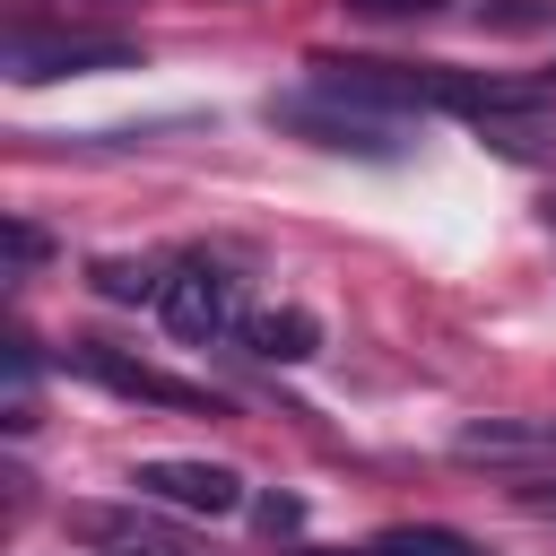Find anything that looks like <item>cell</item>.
Listing matches in <instances>:
<instances>
[{
  "instance_id": "6da1fadb",
  "label": "cell",
  "mask_w": 556,
  "mask_h": 556,
  "mask_svg": "<svg viewBox=\"0 0 556 556\" xmlns=\"http://www.w3.org/2000/svg\"><path fill=\"white\" fill-rule=\"evenodd\" d=\"M269 122L295 130V139H313V148H330V156H374V165L408 156V122H400V113L348 104V96H330V87H313V78H304L295 96H269Z\"/></svg>"
},
{
  "instance_id": "7a4b0ae2",
  "label": "cell",
  "mask_w": 556,
  "mask_h": 556,
  "mask_svg": "<svg viewBox=\"0 0 556 556\" xmlns=\"http://www.w3.org/2000/svg\"><path fill=\"white\" fill-rule=\"evenodd\" d=\"M156 313H165V330H174L182 348H217V339H235V330H243V287H235V269H226V261L191 252V261H174V269H165Z\"/></svg>"
},
{
  "instance_id": "3957f363",
  "label": "cell",
  "mask_w": 556,
  "mask_h": 556,
  "mask_svg": "<svg viewBox=\"0 0 556 556\" xmlns=\"http://www.w3.org/2000/svg\"><path fill=\"white\" fill-rule=\"evenodd\" d=\"M139 43L130 35H87V26H35L17 17L9 26V78L17 87H43V78H87V70H130Z\"/></svg>"
},
{
  "instance_id": "277c9868",
  "label": "cell",
  "mask_w": 556,
  "mask_h": 556,
  "mask_svg": "<svg viewBox=\"0 0 556 556\" xmlns=\"http://www.w3.org/2000/svg\"><path fill=\"white\" fill-rule=\"evenodd\" d=\"M70 374H87V382H104V391H122V400H148V408L226 417V408H217V391H200V382H174V374H156V365H139V356H122L113 339H70Z\"/></svg>"
},
{
  "instance_id": "5b68a950",
  "label": "cell",
  "mask_w": 556,
  "mask_h": 556,
  "mask_svg": "<svg viewBox=\"0 0 556 556\" xmlns=\"http://www.w3.org/2000/svg\"><path fill=\"white\" fill-rule=\"evenodd\" d=\"M130 486L156 495V504H174V513H208V521L243 504V478H235L226 460H139Z\"/></svg>"
},
{
  "instance_id": "8992f818",
  "label": "cell",
  "mask_w": 556,
  "mask_h": 556,
  "mask_svg": "<svg viewBox=\"0 0 556 556\" xmlns=\"http://www.w3.org/2000/svg\"><path fill=\"white\" fill-rule=\"evenodd\" d=\"M469 130H478V148H495L513 165H556V104H539V87H521L513 104H495Z\"/></svg>"
},
{
  "instance_id": "52a82bcc",
  "label": "cell",
  "mask_w": 556,
  "mask_h": 556,
  "mask_svg": "<svg viewBox=\"0 0 556 556\" xmlns=\"http://www.w3.org/2000/svg\"><path fill=\"white\" fill-rule=\"evenodd\" d=\"M70 539L113 547V556H191L182 530H165L156 513H113V504H78V513H70Z\"/></svg>"
},
{
  "instance_id": "ba28073f",
  "label": "cell",
  "mask_w": 556,
  "mask_h": 556,
  "mask_svg": "<svg viewBox=\"0 0 556 556\" xmlns=\"http://www.w3.org/2000/svg\"><path fill=\"white\" fill-rule=\"evenodd\" d=\"M460 460H556V417H486L452 434Z\"/></svg>"
},
{
  "instance_id": "9c48e42d",
  "label": "cell",
  "mask_w": 556,
  "mask_h": 556,
  "mask_svg": "<svg viewBox=\"0 0 556 556\" xmlns=\"http://www.w3.org/2000/svg\"><path fill=\"white\" fill-rule=\"evenodd\" d=\"M261 365H304L313 348H321V321L304 313V304H261V313H243V330H235Z\"/></svg>"
},
{
  "instance_id": "30bf717a",
  "label": "cell",
  "mask_w": 556,
  "mask_h": 556,
  "mask_svg": "<svg viewBox=\"0 0 556 556\" xmlns=\"http://www.w3.org/2000/svg\"><path fill=\"white\" fill-rule=\"evenodd\" d=\"M87 278H96V295H113V304H156V295H165V269H156V261H96Z\"/></svg>"
},
{
  "instance_id": "8fae6325",
  "label": "cell",
  "mask_w": 556,
  "mask_h": 556,
  "mask_svg": "<svg viewBox=\"0 0 556 556\" xmlns=\"http://www.w3.org/2000/svg\"><path fill=\"white\" fill-rule=\"evenodd\" d=\"M356 556H486V547L460 539V530H382V539L356 547Z\"/></svg>"
},
{
  "instance_id": "7c38bea8",
  "label": "cell",
  "mask_w": 556,
  "mask_h": 556,
  "mask_svg": "<svg viewBox=\"0 0 556 556\" xmlns=\"http://www.w3.org/2000/svg\"><path fill=\"white\" fill-rule=\"evenodd\" d=\"M43 252H52V243H43V226H26V217H17V226H9V269L26 278V269H35Z\"/></svg>"
},
{
  "instance_id": "4fadbf2b",
  "label": "cell",
  "mask_w": 556,
  "mask_h": 556,
  "mask_svg": "<svg viewBox=\"0 0 556 556\" xmlns=\"http://www.w3.org/2000/svg\"><path fill=\"white\" fill-rule=\"evenodd\" d=\"M295 521H304L295 495H261V530H295Z\"/></svg>"
},
{
  "instance_id": "5bb4252c",
  "label": "cell",
  "mask_w": 556,
  "mask_h": 556,
  "mask_svg": "<svg viewBox=\"0 0 556 556\" xmlns=\"http://www.w3.org/2000/svg\"><path fill=\"white\" fill-rule=\"evenodd\" d=\"M356 9H365V17H434L443 0H356Z\"/></svg>"
}]
</instances>
